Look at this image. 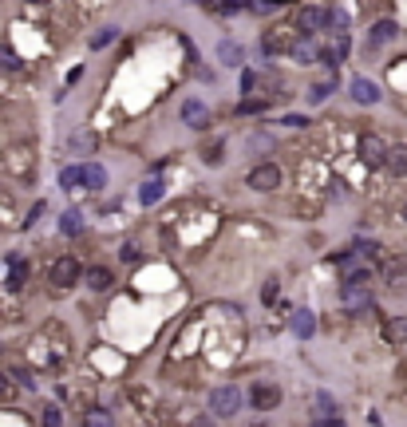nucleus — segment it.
Instances as JSON below:
<instances>
[{
	"mask_svg": "<svg viewBox=\"0 0 407 427\" xmlns=\"http://www.w3.org/2000/svg\"><path fill=\"white\" fill-rule=\"evenodd\" d=\"M253 190H277L281 186V171L273 166V162H261V166H253L250 178H245Z\"/></svg>",
	"mask_w": 407,
	"mask_h": 427,
	"instance_id": "nucleus-4",
	"label": "nucleus"
},
{
	"mask_svg": "<svg viewBox=\"0 0 407 427\" xmlns=\"http://www.w3.org/2000/svg\"><path fill=\"white\" fill-rule=\"evenodd\" d=\"M277 297H281V285H277V277H273V281H265V289H261V300H265V305H273Z\"/></svg>",
	"mask_w": 407,
	"mask_h": 427,
	"instance_id": "nucleus-29",
	"label": "nucleus"
},
{
	"mask_svg": "<svg viewBox=\"0 0 407 427\" xmlns=\"http://www.w3.org/2000/svg\"><path fill=\"white\" fill-rule=\"evenodd\" d=\"M182 119H186V127H194V131H206V127H210V107H206L202 99H186V103H182Z\"/></svg>",
	"mask_w": 407,
	"mask_h": 427,
	"instance_id": "nucleus-5",
	"label": "nucleus"
},
{
	"mask_svg": "<svg viewBox=\"0 0 407 427\" xmlns=\"http://www.w3.org/2000/svg\"><path fill=\"white\" fill-rule=\"evenodd\" d=\"M24 277H28V265H24V261H12V265H8V285H12V289H20V285H24Z\"/></svg>",
	"mask_w": 407,
	"mask_h": 427,
	"instance_id": "nucleus-24",
	"label": "nucleus"
},
{
	"mask_svg": "<svg viewBox=\"0 0 407 427\" xmlns=\"http://www.w3.org/2000/svg\"><path fill=\"white\" fill-rule=\"evenodd\" d=\"M384 151H388V146H384L380 135H364L360 139V158L368 162V166H380V162H384Z\"/></svg>",
	"mask_w": 407,
	"mask_h": 427,
	"instance_id": "nucleus-6",
	"label": "nucleus"
},
{
	"mask_svg": "<svg viewBox=\"0 0 407 427\" xmlns=\"http://www.w3.org/2000/svg\"><path fill=\"white\" fill-rule=\"evenodd\" d=\"M392 36H395V24L392 20H380L376 28H372V36H368V44H388Z\"/></svg>",
	"mask_w": 407,
	"mask_h": 427,
	"instance_id": "nucleus-19",
	"label": "nucleus"
},
{
	"mask_svg": "<svg viewBox=\"0 0 407 427\" xmlns=\"http://www.w3.org/2000/svg\"><path fill=\"white\" fill-rule=\"evenodd\" d=\"M32 4H44V0H32Z\"/></svg>",
	"mask_w": 407,
	"mask_h": 427,
	"instance_id": "nucleus-36",
	"label": "nucleus"
},
{
	"mask_svg": "<svg viewBox=\"0 0 407 427\" xmlns=\"http://www.w3.org/2000/svg\"><path fill=\"white\" fill-rule=\"evenodd\" d=\"M277 404H281V388H277V384H265V380H261V384H253L250 388V408L273 411Z\"/></svg>",
	"mask_w": 407,
	"mask_h": 427,
	"instance_id": "nucleus-3",
	"label": "nucleus"
},
{
	"mask_svg": "<svg viewBox=\"0 0 407 427\" xmlns=\"http://www.w3.org/2000/svg\"><path fill=\"white\" fill-rule=\"evenodd\" d=\"M404 218H407V210H404Z\"/></svg>",
	"mask_w": 407,
	"mask_h": 427,
	"instance_id": "nucleus-37",
	"label": "nucleus"
},
{
	"mask_svg": "<svg viewBox=\"0 0 407 427\" xmlns=\"http://www.w3.org/2000/svg\"><path fill=\"white\" fill-rule=\"evenodd\" d=\"M218 60L226 63V67H241L245 52H241V44H234V40H221V44H218Z\"/></svg>",
	"mask_w": 407,
	"mask_h": 427,
	"instance_id": "nucleus-13",
	"label": "nucleus"
},
{
	"mask_svg": "<svg viewBox=\"0 0 407 427\" xmlns=\"http://www.w3.org/2000/svg\"><path fill=\"white\" fill-rule=\"evenodd\" d=\"M384 166H388V171H392L395 178H404V174H407V146H404V142H399V146H388V151H384Z\"/></svg>",
	"mask_w": 407,
	"mask_h": 427,
	"instance_id": "nucleus-8",
	"label": "nucleus"
},
{
	"mask_svg": "<svg viewBox=\"0 0 407 427\" xmlns=\"http://www.w3.org/2000/svg\"><path fill=\"white\" fill-rule=\"evenodd\" d=\"M313 419H316V424H340V408L332 404L329 395H320V399H316V408H313Z\"/></svg>",
	"mask_w": 407,
	"mask_h": 427,
	"instance_id": "nucleus-11",
	"label": "nucleus"
},
{
	"mask_svg": "<svg viewBox=\"0 0 407 427\" xmlns=\"http://www.w3.org/2000/svg\"><path fill=\"white\" fill-rule=\"evenodd\" d=\"M8 392H12V380H8L4 372H0V395H8Z\"/></svg>",
	"mask_w": 407,
	"mask_h": 427,
	"instance_id": "nucleus-35",
	"label": "nucleus"
},
{
	"mask_svg": "<svg viewBox=\"0 0 407 427\" xmlns=\"http://www.w3.org/2000/svg\"><path fill=\"white\" fill-rule=\"evenodd\" d=\"M384 336H388V344H407V316H392L384 325Z\"/></svg>",
	"mask_w": 407,
	"mask_h": 427,
	"instance_id": "nucleus-15",
	"label": "nucleus"
},
{
	"mask_svg": "<svg viewBox=\"0 0 407 427\" xmlns=\"http://www.w3.org/2000/svg\"><path fill=\"white\" fill-rule=\"evenodd\" d=\"M79 273H83V269H79L76 257H56L52 269H47V281L56 285V289H72V285L79 281Z\"/></svg>",
	"mask_w": 407,
	"mask_h": 427,
	"instance_id": "nucleus-2",
	"label": "nucleus"
},
{
	"mask_svg": "<svg viewBox=\"0 0 407 427\" xmlns=\"http://www.w3.org/2000/svg\"><path fill=\"white\" fill-rule=\"evenodd\" d=\"M123 261H139V250L135 245H123Z\"/></svg>",
	"mask_w": 407,
	"mask_h": 427,
	"instance_id": "nucleus-34",
	"label": "nucleus"
},
{
	"mask_svg": "<svg viewBox=\"0 0 407 427\" xmlns=\"http://www.w3.org/2000/svg\"><path fill=\"white\" fill-rule=\"evenodd\" d=\"M0 67H4V72H16V67H20V60H16V52L8 44H0Z\"/></svg>",
	"mask_w": 407,
	"mask_h": 427,
	"instance_id": "nucleus-26",
	"label": "nucleus"
},
{
	"mask_svg": "<svg viewBox=\"0 0 407 427\" xmlns=\"http://www.w3.org/2000/svg\"><path fill=\"white\" fill-rule=\"evenodd\" d=\"M60 230H63V234H72V237H76L79 230H83V218H79L76 210H67V214L60 218Z\"/></svg>",
	"mask_w": 407,
	"mask_h": 427,
	"instance_id": "nucleus-21",
	"label": "nucleus"
},
{
	"mask_svg": "<svg viewBox=\"0 0 407 427\" xmlns=\"http://www.w3.org/2000/svg\"><path fill=\"white\" fill-rule=\"evenodd\" d=\"M83 171V186L87 190H103L107 186V171L99 166V162H87V166H79Z\"/></svg>",
	"mask_w": 407,
	"mask_h": 427,
	"instance_id": "nucleus-14",
	"label": "nucleus"
},
{
	"mask_svg": "<svg viewBox=\"0 0 407 427\" xmlns=\"http://www.w3.org/2000/svg\"><path fill=\"white\" fill-rule=\"evenodd\" d=\"M60 182H63V190H79L83 186V171H79V166H67V171L60 174Z\"/></svg>",
	"mask_w": 407,
	"mask_h": 427,
	"instance_id": "nucleus-22",
	"label": "nucleus"
},
{
	"mask_svg": "<svg viewBox=\"0 0 407 427\" xmlns=\"http://www.w3.org/2000/svg\"><path fill=\"white\" fill-rule=\"evenodd\" d=\"M384 277H388V285L399 289V285H407V265L404 261H388V265H384Z\"/></svg>",
	"mask_w": 407,
	"mask_h": 427,
	"instance_id": "nucleus-17",
	"label": "nucleus"
},
{
	"mask_svg": "<svg viewBox=\"0 0 407 427\" xmlns=\"http://www.w3.org/2000/svg\"><path fill=\"white\" fill-rule=\"evenodd\" d=\"M289 52H293V56H297L300 63H313L316 56H320V52H316L313 44H293V47H289Z\"/></svg>",
	"mask_w": 407,
	"mask_h": 427,
	"instance_id": "nucleus-25",
	"label": "nucleus"
},
{
	"mask_svg": "<svg viewBox=\"0 0 407 427\" xmlns=\"http://www.w3.org/2000/svg\"><path fill=\"white\" fill-rule=\"evenodd\" d=\"M202 158H206V162H210V166H218L221 158H226V155H221V142H210V146H206V151H202Z\"/></svg>",
	"mask_w": 407,
	"mask_h": 427,
	"instance_id": "nucleus-28",
	"label": "nucleus"
},
{
	"mask_svg": "<svg viewBox=\"0 0 407 427\" xmlns=\"http://www.w3.org/2000/svg\"><path fill=\"white\" fill-rule=\"evenodd\" d=\"M83 424L103 427V424H111V415H107V411H87V415H83Z\"/></svg>",
	"mask_w": 407,
	"mask_h": 427,
	"instance_id": "nucleus-30",
	"label": "nucleus"
},
{
	"mask_svg": "<svg viewBox=\"0 0 407 427\" xmlns=\"http://www.w3.org/2000/svg\"><path fill=\"white\" fill-rule=\"evenodd\" d=\"M83 281L91 285V289H99V293H103V289H111V281H115V277H111V269L95 265V269H87V273H83Z\"/></svg>",
	"mask_w": 407,
	"mask_h": 427,
	"instance_id": "nucleus-16",
	"label": "nucleus"
},
{
	"mask_svg": "<svg viewBox=\"0 0 407 427\" xmlns=\"http://www.w3.org/2000/svg\"><path fill=\"white\" fill-rule=\"evenodd\" d=\"M257 87V76L253 72H241V91H253Z\"/></svg>",
	"mask_w": 407,
	"mask_h": 427,
	"instance_id": "nucleus-33",
	"label": "nucleus"
},
{
	"mask_svg": "<svg viewBox=\"0 0 407 427\" xmlns=\"http://www.w3.org/2000/svg\"><path fill=\"white\" fill-rule=\"evenodd\" d=\"M210 411H214L218 419H234L237 411H241V388H234V384L214 388V392H210Z\"/></svg>",
	"mask_w": 407,
	"mask_h": 427,
	"instance_id": "nucleus-1",
	"label": "nucleus"
},
{
	"mask_svg": "<svg viewBox=\"0 0 407 427\" xmlns=\"http://www.w3.org/2000/svg\"><path fill=\"white\" fill-rule=\"evenodd\" d=\"M329 91H332V83H316L313 91H309V99H313V103H324V99H329Z\"/></svg>",
	"mask_w": 407,
	"mask_h": 427,
	"instance_id": "nucleus-31",
	"label": "nucleus"
},
{
	"mask_svg": "<svg viewBox=\"0 0 407 427\" xmlns=\"http://www.w3.org/2000/svg\"><path fill=\"white\" fill-rule=\"evenodd\" d=\"M111 40H115V28H103V32L91 36V47H103V44H111Z\"/></svg>",
	"mask_w": 407,
	"mask_h": 427,
	"instance_id": "nucleus-32",
	"label": "nucleus"
},
{
	"mask_svg": "<svg viewBox=\"0 0 407 427\" xmlns=\"http://www.w3.org/2000/svg\"><path fill=\"white\" fill-rule=\"evenodd\" d=\"M324 24H332V32H336V36H348V16L340 12V8L324 12Z\"/></svg>",
	"mask_w": 407,
	"mask_h": 427,
	"instance_id": "nucleus-20",
	"label": "nucleus"
},
{
	"mask_svg": "<svg viewBox=\"0 0 407 427\" xmlns=\"http://www.w3.org/2000/svg\"><path fill=\"white\" fill-rule=\"evenodd\" d=\"M289 325H293V332H297L300 340H309V336H313V332H316V316L309 313V309H297V313H293V320H289Z\"/></svg>",
	"mask_w": 407,
	"mask_h": 427,
	"instance_id": "nucleus-10",
	"label": "nucleus"
},
{
	"mask_svg": "<svg viewBox=\"0 0 407 427\" xmlns=\"http://www.w3.org/2000/svg\"><path fill=\"white\" fill-rule=\"evenodd\" d=\"M265 107H269L265 99H241V107H237V111H241V115H261Z\"/></svg>",
	"mask_w": 407,
	"mask_h": 427,
	"instance_id": "nucleus-27",
	"label": "nucleus"
},
{
	"mask_svg": "<svg viewBox=\"0 0 407 427\" xmlns=\"http://www.w3.org/2000/svg\"><path fill=\"white\" fill-rule=\"evenodd\" d=\"M352 99H356V103H368V107H372V103H380V87L372 83V79L356 76V79H352Z\"/></svg>",
	"mask_w": 407,
	"mask_h": 427,
	"instance_id": "nucleus-7",
	"label": "nucleus"
},
{
	"mask_svg": "<svg viewBox=\"0 0 407 427\" xmlns=\"http://www.w3.org/2000/svg\"><path fill=\"white\" fill-rule=\"evenodd\" d=\"M261 47H265V56H277V52H289V47H293V36H289V32H265V40H261Z\"/></svg>",
	"mask_w": 407,
	"mask_h": 427,
	"instance_id": "nucleus-12",
	"label": "nucleus"
},
{
	"mask_svg": "<svg viewBox=\"0 0 407 427\" xmlns=\"http://www.w3.org/2000/svg\"><path fill=\"white\" fill-rule=\"evenodd\" d=\"M158 198H162V182H158V178L142 182V190H139V202H142V206H155Z\"/></svg>",
	"mask_w": 407,
	"mask_h": 427,
	"instance_id": "nucleus-18",
	"label": "nucleus"
},
{
	"mask_svg": "<svg viewBox=\"0 0 407 427\" xmlns=\"http://www.w3.org/2000/svg\"><path fill=\"white\" fill-rule=\"evenodd\" d=\"M72 151H95V135L91 131H76L72 135Z\"/></svg>",
	"mask_w": 407,
	"mask_h": 427,
	"instance_id": "nucleus-23",
	"label": "nucleus"
},
{
	"mask_svg": "<svg viewBox=\"0 0 407 427\" xmlns=\"http://www.w3.org/2000/svg\"><path fill=\"white\" fill-rule=\"evenodd\" d=\"M320 24H324V12H320V8H313V4H309V8H300L297 28L305 32V36H316V32H320Z\"/></svg>",
	"mask_w": 407,
	"mask_h": 427,
	"instance_id": "nucleus-9",
	"label": "nucleus"
}]
</instances>
